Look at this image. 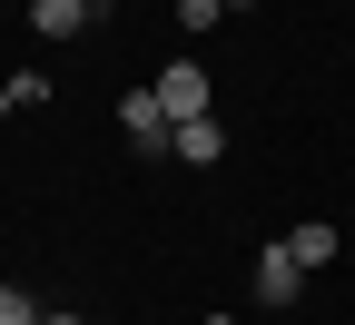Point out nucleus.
Returning a JSON list of instances; mask_svg holds the SVG:
<instances>
[{"label":"nucleus","instance_id":"nucleus-4","mask_svg":"<svg viewBox=\"0 0 355 325\" xmlns=\"http://www.w3.org/2000/svg\"><path fill=\"white\" fill-rule=\"evenodd\" d=\"M168 158H188V168H207V158H227V128H217V118H188V128L168 138Z\"/></svg>","mask_w":355,"mask_h":325},{"label":"nucleus","instance_id":"nucleus-7","mask_svg":"<svg viewBox=\"0 0 355 325\" xmlns=\"http://www.w3.org/2000/svg\"><path fill=\"white\" fill-rule=\"evenodd\" d=\"M0 325H40V306H30V286H0Z\"/></svg>","mask_w":355,"mask_h":325},{"label":"nucleus","instance_id":"nucleus-9","mask_svg":"<svg viewBox=\"0 0 355 325\" xmlns=\"http://www.w3.org/2000/svg\"><path fill=\"white\" fill-rule=\"evenodd\" d=\"M40 325H79V315H40Z\"/></svg>","mask_w":355,"mask_h":325},{"label":"nucleus","instance_id":"nucleus-6","mask_svg":"<svg viewBox=\"0 0 355 325\" xmlns=\"http://www.w3.org/2000/svg\"><path fill=\"white\" fill-rule=\"evenodd\" d=\"M30 30H40V39H69V30H89V0H30Z\"/></svg>","mask_w":355,"mask_h":325},{"label":"nucleus","instance_id":"nucleus-10","mask_svg":"<svg viewBox=\"0 0 355 325\" xmlns=\"http://www.w3.org/2000/svg\"><path fill=\"white\" fill-rule=\"evenodd\" d=\"M227 10H257V0H227Z\"/></svg>","mask_w":355,"mask_h":325},{"label":"nucleus","instance_id":"nucleus-11","mask_svg":"<svg viewBox=\"0 0 355 325\" xmlns=\"http://www.w3.org/2000/svg\"><path fill=\"white\" fill-rule=\"evenodd\" d=\"M89 10H109V0H89Z\"/></svg>","mask_w":355,"mask_h":325},{"label":"nucleus","instance_id":"nucleus-3","mask_svg":"<svg viewBox=\"0 0 355 325\" xmlns=\"http://www.w3.org/2000/svg\"><path fill=\"white\" fill-rule=\"evenodd\" d=\"M296 286H306V266H296V256H286V237H277V247L257 256V306H296Z\"/></svg>","mask_w":355,"mask_h":325},{"label":"nucleus","instance_id":"nucleus-1","mask_svg":"<svg viewBox=\"0 0 355 325\" xmlns=\"http://www.w3.org/2000/svg\"><path fill=\"white\" fill-rule=\"evenodd\" d=\"M158 109H168L178 128H188V118H217V79H207L198 60H168V69H158Z\"/></svg>","mask_w":355,"mask_h":325},{"label":"nucleus","instance_id":"nucleus-5","mask_svg":"<svg viewBox=\"0 0 355 325\" xmlns=\"http://www.w3.org/2000/svg\"><path fill=\"white\" fill-rule=\"evenodd\" d=\"M336 247H345V237H336V227H326V217H306V227H296V237H286V256H296L306 276H316V266H336Z\"/></svg>","mask_w":355,"mask_h":325},{"label":"nucleus","instance_id":"nucleus-8","mask_svg":"<svg viewBox=\"0 0 355 325\" xmlns=\"http://www.w3.org/2000/svg\"><path fill=\"white\" fill-rule=\"evenodd\" d=\"M217 10L227 0H178V30H217Z\"/></svg>","mask_w":355,"mask_h":325},{"label":"nucleus","instance_id":"nucleus-2","mask_svg":"<svg viewBox=\"0 0 355 325\" xmlns=\"http://www.w3.org/2000/svg\"><path fill=\"white\" fill-rule=\"evenodd\" d=\"M119 128L139 138V148H168V138H178V118L158 109V89H128V99H119Z\"/></svg>","mask_w":355,"mask_h":325}]
</instances>
